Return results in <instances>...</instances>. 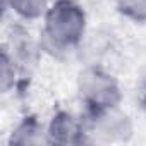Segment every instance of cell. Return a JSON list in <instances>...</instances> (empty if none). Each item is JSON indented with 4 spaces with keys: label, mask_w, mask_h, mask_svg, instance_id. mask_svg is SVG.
Listing matches in <instances>:
<instances>
[{
    "label": "cell",
    "mask_w": 146,
    "mask_h": 146,
    "mask_svg": "<svg viewBox=\"0 0 146 146\" xmlns=\"http://www.w3.org/2000/svg\"><path fill=\"white\" fill-rule=\"evenodd\" d=\"M141 100H143V103H144L143 107L146 108V86H144V90H143V98H141Z\"/></svg>",
    "instance_id": "9c48e42d"
},
{
    "label": "cell",
    "mask_w": 146,
    "mask_h": 146,
    "mask_svg": "<svg viewBox=\"0 0 146 146\" xmlns=\"http://www.w3.org/2000/svg\"><path fill=\"white\" fill-rule=\"evenodd\" d=\"M48 7V0H4V9H11L24 23L43 19Z\"/></svg>",
    "instance_id": "8992f818"
},
{
    "label": "cell",
    "mask_w": 146,
    "mask_h": 146,
    "mask_svg": "<svg viewBox=\"0 0 146 146\" xmlns=\"http://www.w3.org/2000/svg\"><path fill=\"white\" fill-rule=\"evenodd\" d=\"M21 84H23V79H21L19 67H17L14 57L11 55L9 48L4 45L2 55H0V88H2V93H9L11 90L17 88Z\"/></svg>",
    "instance_id": "52a82bcc"
},
{
    "label": "cell",
    "mask_w": 146,
    "mask_h": 146,
    "mask_svg": "<svg viewBox=\"0 0 146 146\" xmlns=\"http://www.w3.org/2000/svg\"><path fill=\"white\" fill-rule=\"evenodd\" d=\"M78 93L86 112H103L120 107L122 88L108 70L90 65L78 76Z\"/></svg>",
    "instance_id": "7a4b0ae2"
},
{
    "label": "cell",
    "mask_w": 146,
    "mask_h": 146,
    "mask_svg": "<svg viewBox=\"0 0 146 146\" xmlns=\"http://www.w3.org/2000/svg\"><path fill=\"white\" fill-rule=\"evenodd\" d=\"M41 143L48 144L46 127L38 120L36 115H26L11 134V144L33 146V144H41Z\"/></svg>",
    "instance_id": "5b68a950"
},
{
    "label": "cell",
    "mask_w": 146,
    "mask_h": 146,
    "mask_svg": "<svg viewBox=\"0 0 146 146\" xmlns=\"http://www.w3.org/2000/svg\"><path fill=\"white\" fill-rule=\"evenodd\" d=\"M86 26V12L76 0H55L43 16L40 46L53 57L67 55L81 45Z\"/></svg>",
    "instance_id": "6da1fadb"
},
{
    "label": "cell",
    "mask_w": 146,
    "mask_h": 146,
    "mask_svg": "<svg viewBox=\"0 0 146 146\" xmlns=\"http://www.w3.org/2000/svg\"><path fill=\"white\" fill-rule=\"evenodd\" d=\"M120 11L136 21H146V0H122Z\"/></svg>",
    "instance_id": "ba28073f"
},
{
    "label": "cell",
    "mask_w": 146,
    "mask_h": 146,
    "mask_svg": "<svg viewBox=\"0 0 146 146\" xmlns=\"http://www.w3.org/2000/svg\"><path fill=\"white\" fill-rule=\"evenodd\" d=\"M83 119L90 143H125L134 132L129 115L120 112L119 107L103 112H86Z\"/></svg>",
    "instance_id": "3957f363"
},
{
    "label": "cell",
    "mask_w": 146,
    "mask_h": 146,
    "mask_svg": "<svg viewBox=\"0 0 146 146\" xmlns=\"http://www.w3.org/2000/svg\"><path fill=\"white\" fill-rule=\"evenodd\" d=\"M48 144H84L88 141L83 117H76L67 110H57L46 124Z\"/></svg>",
    "instance_id": "277c9868"
}]
</instances>
